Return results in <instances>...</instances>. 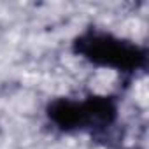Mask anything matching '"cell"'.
I'll list each match as a JSON object with an SVG mask.
<instances>
[{"label":"cell","mask_w":149,"mask_h":149,"mask_svg":"<svg viewBox=\"0 0 149 149\" xmlns=\"http://www.w3.org/2000/svg\"><path fill=\"white\" fill-rule=\"evenodd\" d=\"M72 51L93 67L116 70L125 76H133L147 67L144 46L97 26L84 28L74 37Z\"/></svg>","instance_id":"6da1fadb"},{"label":"cell","mask_w":149,"mask_h":149,"mask_svg":"<svg viewBox=\"0 0 149 149\" xmlns=\"http://www.w3.org/2000/svg\"><path fill=\"white\" fill-rule=\"evenodd\" d=\"M83 132L104 133L119 119V102L112 95H88L81 98Z\"/></svg>","instance_id":"7a4b0ae2"},{"label":"cell","mask_w":149,"mask_h":149,"mask_svg":"<svg viewBox=\"0 0 149 149\" xmlns=\"http://www.w3.org/2000/svg\"><path fill=\"white\" fill-rule=\"evenodd\" d=\"M44 112L49 125L61 133L83 132V109L79 98L56 97L47 102Z\"/></svg>","instance_id":"3957f363"}]
</instances>
